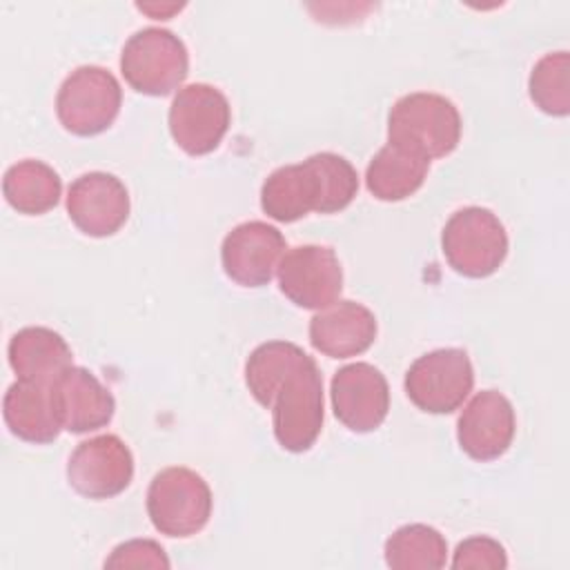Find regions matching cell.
<instances>
[{"mask_svg":"<svg viewBox=\"0 0 570 570\" xmlns=\"http://www.w3.org/2000/svg\"><path fill=\"white\" fill-rule=\"evenodd\" d=\"M356 191L354 165L334 151H318L303 163L274 169L261 187V207L278 223H294L309 212H341Z\"/></svg>","mask_w":570,"mask_h":570,"instance_id":"1","label":"cell"},{"mask_svg":"<svg viewBox=\"0 0 570 570\" xmlns=\"http://www.w3.org/2000/svg\"><path fill=\"white\" fill-rule=\"evenodd\" d=\"M461 114L441 94L414 91L401 96L387 114V142L428 160L452 154L461 140Z\"/></svg>","mask_w":570,"mask_h":570,"instance_id":"2","label":"cell"},{"mask_svg":"<svg viewBox=\"0 0 570 570\" xmlns=\"http://www.w3.org/2000/svg\"><path fill=\"white\" fill-rule=\"evenodd\" d=\"M441 249L456 274L485 278L492 276L508 256V232L488 207H463L443 225Z\"/></svg>","mask_w":570,"mask_h":570,"instance_id":"3","label":"cell"},{"mask_svg":"<svg viewBox=\"0 0 570 570\" xmlns=\"http://www.w3.org/2000/svg\"><path fill=\"white\" fill-rule=\"evenodd\" d=\"M272 428L281 448L305 452L323 428V376L307 354L281 383L272 401Z\"/></svg>","mask_w":570,"mask_h":570,"instance_id":"4","label":"cell"},{"mask_svg":"<svg viewBox=\"0 0 570 570\" xmlns=\"http://www.w3.org/2000/svg\"><path fill=\"white\" fill-rule=\"evenodd\" d=\"M120 71L138 94L167 96L187 78L189 53L174 31L145 27L127 38L120 53Z\"/></svg>","mask_w":570,"mask_h":570,"instance_id":"5","label":"cell"},{"mask_svg":"<svg viewBox=\"0 0 570 570\" xmlns=\"http://www.w3.org/2000/svg\"><path fill=\"white\" fill-rule=\"evenodd\" d=\"M212 490L207 481L183 465L160 470L147 490V514L151 525L165 537H191L212 517Z\"/></svg>","mask_w":570,"mask_h":570,"instance_id":"6","label":"cell"},{"mask_svg":"<svg viewBox=\"0 0 570 570\" xmlns=\"http://www.w3.org/2000/svg\"><path fill=\"white\" fill-rule=\"evenodd\" d=\"M122 105L116 76L98 65L76 67L60 85L56 114L60 125L76 136H96L111 127Z\"/></svg>","mask_w":570,"mask_h":570,"instance_id":"7","label":"cell"},{"mask_svg":"<svg viewBox=\"0 0 570 570\" xmlns=\"http://www.w3.org/2000/svg\"><path fill=\"white\" fill-rule=\"evenodd\" d=\"M474 370L465 350L441 347L419 356L405 372V394L423 412L450 414L472 392Z\"/></svg>","mask_w":570,"mask_h":570,"instance_id":"8","label":"cell"},{"mask_svg":"<svg viewBox=\"0 0 570 570\" xmlns=\"http://www.w3.org/2000/svg\"><path fill=\"white\" fill-rule=\"evenodd\" d=\"M232 122L227 96L207 82L180 87L169 107V134L189 156L214 151Z\"/></svg>","mask_w":570,"mask_h":570,"instance_id":"9","label":"cell"},{"mask_svg":"<svg viewBox=\"0 0 570 570\" xmlns=\"http://www.w3.org/2000/svg\"><path fill=\"white\" fill-rule=\"evenodd\" d=\"M281 292L303 309H325L338 301L343 267L327 245H298L281 256L276 267Z\"/></svg>","mask_w":570,"mask_h":570,"instance_id":"10","label":"cell"},{"mask_svg":"<svg viewBox=\"0 0 570 570\" xmlns=\"http://www.w3.org/2000/svg\"><path fill=\"white\" fill-rule=\"evenodd\" d=\"M134 456L116 434H100L76 445L67 463L69 485L87 499H111L129 488Z\"/></svg>","mask_w":570,"mask_h":570,"instance_id":"11","label":"cell"},{"mask_svg":"<svg viewBox=\"0 0 570 570\" xmlns=\"http://www.w3.org/2000/svg\"><path fill=\"white\" fill-rule=\"evenodd\" d=\"M334 416L352 432H374L387 416L390 387L385 374L372 363L343 365L332 376Z\"/></svg>","mask_w":570,"mask_h":570,"instance_id":"12","label":"cell"},{"mask_svg":"<svg viewBox=\"0 0 570 570\" xmlns=\"http://www.w3.org/2000/svg\"><path fill=\"white\" fill-rule=\"evenodd\" d=\"M129 209V191L114 174L89 171L69 185L67 214L87 236H114L127 223Z\"/></svg>","mask_w":570,"mask_h":570,"instance_id":"13","label":"cell"},{"mask_svg":"<svg viewBox=\"0 0 570 570\" xmlns=\"http://www.w3.org/2000/svg\"><path fill=\"white\" fill-rule=\"evenodd\" d=\"M285 252L283 234L265 220L236 225L220 245L225 274L243 287H263L272 281Z\"/></svg>","mask_w":570,"mask_h":570,"instance_id":"14","label":"cell"},{"mask_svg":"<svg viewBox=\"0 0 570 570\" xmlns=\"http://www.w3.org/2000/svg\"><path fill=\"white\" fill-rule=\"evenodd\" d=\"M517 432L514 407L497 390L476 392L456 421V441L474 461H494L508 452Z\"/></svg>","mask_w":570,"mask_h":570,"instance_id":"15","label":"cell"},{"mask_svg":"<svg viewBox=\"0 0 570 570\" xmlns=\"http://www.w3.org/2000/svg\"><path fill=\"white\" fill-rule=\"evenodd\" d=\"M51 401L62 430L73 434L105 428L116 412L114 394L80 365H69L56 376Z\"/></svg>","mask_w":570,"mask_h":570,"instance_id":"16","label":"cell"},{"mask_svg":"<svg viewBox=\"0 0 570 570\" xmlns=\"http://www.w3.org/2000/svg\"><path fill=\"white\" fill-rule=\"evenodd\" d=\"M376 332L374 312L356 301H336L309 321V343L330 358L363 354L374 343Z\"/></svg>","mask_w":570,"mask_h":570,"instance_id":"17","label":"cell"},{"mask_svg":"<svg viewBox=\"0 0 570 570\" xmlns=\"http://www.w3.org/2000/svg\"><path fill=\"white\" fill-rule=\"evenodd\" d=\"M4 423L13 436L27 443H51L58 439L62 425L51 401V385L22 381L11 383L2 399Z\"/></svg>","mask_w":570,"mask_h":570,"instance_id":"18","label":"cell"},{"mask_svg":"<svg viewBox=\"0 0 570 570\" xmlns=\"http://www.w3.org/2000/svg\"><path fill=\"white\" fill-rule=\"evenodd\" d=\"M9 365L22 381L51 385L71 363V347L51 327L29 325L18 330L7 347Z\"/></svg>","mask_w":570,"mask_h":570,"instance_id":"19","label":"cell"},{"mask_svg":"<svg viewBox=\"0 0 570 570\" xmlns=\"http://www.w3.org/2000/svg\"><path fill=\"white\" fill-rule=\"evenodd\" d=\"M428 169V158L394 142H387L372 156L365 169V185L374 198L396 203L421 189Z\"/></svg>","mask_w":570,"mask_h":570,"instance_id":"20","label":"cell"},{"mask_svg":"<svg viewBox=\"0 0 570 570\" xmlns=\"http://www.w3.org/2000/svg\"><path fill=\"white\" fill-rule=\"evenodd\" d=\"M2 194L16 212L40 216L58 205L62 180L51 165L27 158L4 171Z\"/></svg>","mask_w":570,"mask_h":570,"instance_id":"21","label":"cell"},{"mask_svg":"<svg viewBox=\"0 0 570 570\" xmlns=\"http://www.w3.org/2000/svg\"><path fill=\"white\" fill-rule=\"evenodd\" d=\"M305 356L307 352L289 341L261 343L245 363V383L256 403L269 410L276 390Z\"/></svg>","mask_w":570,"mask_h":570,"instance_id":"22","label":"cell"},{"mask_svg":"<svg viewBox=\"0 0 570 570\" xmlns=\"http://www.w3.org/2000/svg\"><path fill=\"white\" fill-rule=\"evenodd\" d=\"M383 552L394 570H439L448 561V541L428 523H407L387 537Z\"/></svg>","mask_w":570,"mask_h":570,"instance_id":"23","label":"cell"},{"mask_svg":"<svg viewBox=\"0 0 570 570\" xmlns=\"http://www.w3.org/2000/svg\"><path fill=\"white\" fill-rule=\"evenodd\" d=\"M532 102L548 116L570 114V56L568 51H552L537 60L528 78Z\"/></svg>","mask_w":570,"mask_h":570,"instance_id":"24","label":"cell"},{"mask_svg":"<svg viewBox=\"0 0 570 570\" xmlns=\"http://www.w3.org/2000/svg\"><path fill=\"white\" fill-rule=\"evenodd\" d=\"M508 566L505 548L485 534L468 537L463 539L452 557V568H490V570H503Z\"/></svg>","mask_w":570,"mask_h":570,"instance_id":"25","label":"cell"},{"mask_svg":"<svg viewBox=\"0 0 570 570\" xmlns=\"http://www.w3.org/2000/svg\"><path fill=\"white\" fill-rule=\"evenodd\" d=\"M105 568H169V559L154 539H131L111 550Z\"/></svg>","mask_w":570,"mask_h":570,"instance_id":"26","label":"cell"},{"mask_svg":"<svg viewBox=\"0 0 570 570\" xmlns=\"http://www.w3.org/2000/svg\"><path fill=\"white\" fill-rule=\"evenodd\" d=\"M140 11H145V13H149L151 18H167L169 13H174V11H180L183 9V4H136Z\"/></svg>","mask_w":570,"mask_h":570,"instance_id":"27","label":"cell"}]
</instances>
